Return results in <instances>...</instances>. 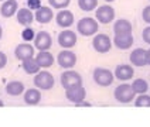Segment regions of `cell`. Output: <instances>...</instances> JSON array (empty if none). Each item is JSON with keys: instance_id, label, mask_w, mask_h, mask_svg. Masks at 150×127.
<instances>
[{"instance_id": "1", "label": "cell", "mask_w": 150, "mask_h": 127, "mask_svg": "<svg viewBox=\"0 0 150 127\" xmlns=\"http://www.w3.org/2000/svg\"><path fill=\"white\" fill-rule=\"evenodd\" d=\"M98 28H99V24L95 18L92 17H83L81 18L78 23H76V30L78 33L83 35V37H91L93 34L98 33Z\"/></svg>"}, {"instance_id": "2", "label": "cell", "mask_w": 150, "mask_h": 127, "mask_svg": "<svg viewBox=\"0 0 150 127\" xmlns=\"http://www.w3.org/2000/svg\"><path fill=\"white\" fill-rule=\"evenodd\" d=\"M134 95L136 93H134L133 88H132V85L129 83L119 85L115 89V92H113V96H115V99L119 103H130V102H133Z\"/></svg>"}, {"instance_id": "3", "label": "cell", "mask_w": 150, "mask_h": 127, "mask_svg": "<svg viewBox=\"0 0 150 127\" xmlns=\"http://www.w3.org/2000/svg\"><path fill=\"white\" fill-rule=\"evenodd\" d=\"M61 85L64 89H71V88H78L82 86V76L75 71H65L61 74Z\"/></svg>"}, {"instance_id": "4", "label": "cell", "mask_w": 150, "mask_h": 127, "mask_svg": "<svg viewBox=\"0 0 150 127\" xmlns=\"http://www.w3.org/2000/svg\"><path fill=\"white\" fill-rule=\"evenodd\" d=\"M54 83H55V79H54V76L51 75L48 71L37 72L35 76H34V85H35V88H38L41 91H50V89H52Z\"/></svg>"}, {"instance_id": "5", "label": "cell", "mask_w": 150, "mask_h": 127, "mask_svg": "<svg viewBox=\"0 0 150 127\" xmlns=\"http://www.w3.org/2000/svg\"><path fill=\"white\" fill-rule=\"evenodd\" d=\"M93 81L99 86H109L115 81V75L105 68H95L93 69Z\"/></svg>"}, {"instance_id": "6", "label": "cell", "mask_w": 150, "mask_h": 127, "mask_svg": "<svg viewBox=\"0 0 150 127\" xmlns=\"http://www.w3.org/2000/svg\"><path fill=\"white\" fill-rule=\"evenodd\" d=\"M95 17H96V21L100 24L112 23L113 18H115V8L110 7L109 4L99 6V7L95 8Z\"/></svg>"}, {"instance_id": "7", "label": "cell", "mask_w": 150, "mask_h": 127, "mask_svg": "<svg viewBox=\"0 0 150 127\" xmlns=\"http://www.w3.org/2000/svg\"><path fill=\"white\" fill-rule=\"evenodd\" d=\"M92 45H93V50L99 54H105L110 51L112 48V41L106 34H96L92 40Z\"/></svg>"}, {"instance_id": "8", "label": "cell", "mask_w": 150, "mask_h": 127, "mask_svg": "<svg viewBox=\"0 0 150 127\" xmlns=\"http://www.w3.org/2000/svg\"><path fill=\"white\" fill-rule=\"evenodd\" d=\"M34 47L38 51H48L52 47V38H51L50 33L47 31H40L35 34L34 38Z\"/></svg>"}, {"instance_id": "9", "label": "cell", "mask_w": 150, "mask_h": 127, "mask_svg": "<svg viewBox=\"0 0 150 127\" xmlns=\"http://www.w3.org/2000/svg\"><path fill=\"white\" fill-rule=\"evenodd\" d=\"M57 40H58V44L62 48L69 50V48L75 47V44H76V34L74 31H71V30H64V31H61L58 34Z\"/></svg>"}, {"instance_id": "10", "label": "cell", "mask_w": 150, "mask_h": 127, "mask_svg": "<svg viewBox=\"0 0 150 127\" xmlns=\"http://www.w3.org/2000/svg\"><path fill=\"white\" fill-rule=\"evenodd\" d=\"M57 61H58V64L61 68H72V67H75V64H76V55H75L72 51L64 50L58 54Z\"/></svg>"}, {"instance_id": "11", "label": "cell", "mask_w": 150, "mask_h": 127, "mask_svg": "<svg viewBox=\"0 0 150 127\" xmlns=\"http://www.w3.org/2000/svg\"><path fill=\"white\" fill-rule=\"evenodd\" d=\"M65 96L69 102H72L75 105L83 102L85 96H86V91L83 86H78V88H71V89H65Z\"/></svg>"}, {"instance_id": "12", "label": "cell", "mask_w": 150, "mask_h": 127, "mask_svg": "<svg viewBox=\"0 0 150 127\" xmlns=\"http://www.w3.org/2000/svg\"><path fill=\"white\" fill-rule=\"evenodd\" d=\"M133 35L130 34H115L113 38V44L116 45V48L119 50H129L133 45Z\"/></svg>"}, {"instance_id": "13", "label": "cell", "mask_w": 150, "mask_h": 127, "mask_svg": "<svg viewBox=\"0 0 150 127\" xmlns=\"http://www.w3.org/2000/svg\"><path fill=\"white\" fill-rule=\"evenodd\" d=\"M55 21H57V25L61 27V28H68L74 24V14L69 11V10H62V11H58L57 16H55Z\"/></svg>"}, {"instance_id": "14", "label": "cell", "mask_w": 150, "mask_h": 127, "mask_svg": "<svg viewBox=\"0 0 150 127\" xmlns=\"http://www.w3.org/2000/svg\"><path fill=\"white\" fill-rule=\"evenodd\" d=\"M52 17H54V13H52L51 7H47V6H41L40 8H37L35 13H34L35 21L40 23V24H47V23H50L51 20H52Z\"/></svg>"}, {"instance_id": "15", "label": "cell", "mask_w": 150, "mask_h": 127, "mask_svg": "<svg viewBox=\"0 0 150 127\" xmlns=\"http://www.w3.org/2000/svg\"><path fill=\"white\" fill-rule=\"evenodd\" d=\"M115 78L119 79V81H129L132 79L134 75V69L132 68V65H126V64H122V65H117L116 69H115Z\"/></svg>"}, {"instance_id": "16", "label": "cell", "mask_w": 150, "mask_h": 127, "mask_svg": "<svg viewBox=\"0 0 150 127\" xmlns=\"http://www.w3.org/2000/svg\"><path fill=\"white\" fill-rule=\"evenodd\" d=\"M14 55H16L17 59L20 61H24L25 58H30V57H34V47L30 45V44H18L14 50Z\"/></svg>"}, {"instance_id": "17", "label": "cell", "mask_w": 150, "mask_h": 127, "mask_svg": "<svg viewBox=\"0 0 150 127\" xmlns=\"http://www.w3.org/2000/svg\"><path fill=\"white\" fill-rule=\"evenodd\" d=\"M33 20H34L33 10H30L28 7L18 8V11H17V23L18 24L30 27V24L33 23Z\"/></svg>"}, {"instance_id": "18", "label": "cell", "mask_w": 150, "mask_h": 127, "mask_svg": "<svg viewBox=\"0 0 150 127\" xmlns=\"http://www.w3.org/2000/svg\"><path fill=\"white\" fill-rule=\"evenodd\" d=\"M130 62H132V65L134 67H144V65H147V59H146V50H143V48H136V50L132 51V54H130Z\"/></svg>"}, {"instance_id": "19", "label": "cell", "mask_w": 150, "mask_h": 127, "mask_svg": "<svg viewBox=\"0 0 150 127\" xmlns=\"http://www.w3.org/2000/svg\"><path fill=\"white\" fill-rule=\"evenodd\" d=\"M17 0H4L1 7H0V13L1 16L6 17V18H10L13 17L17 13Z\"/></svg>"}, {"instance_id": "20", "label": "cell", "mask_w": 150, "mask_h": 127, "mask_svg": "<svg viewBox=\"0 0 150 127\" xmlns=\"http://www.w3.org/2000/svg\"><path fill=\"white\" fill-rule=\"evenodd\" d=\"M41 100V93L38 91V88H34V89H28L24 92V102L30 106L34 105H38Z\"/></svg>"}, {"instance_id": "21", "label": "cell", "mask_w": 150, "mask_h": 127, "mask_svg": "<svg viewBox=\"0 0 150 127\" xmlns=\"http://www.w3.org/2000/svg\"><path fill=\"white\" fill-rule=\"evenodd\" d=\"M115 34H130L132 33V23L126 18H119L113 24Z\"/></svg>"}, {"instance_id": "22", "label": "cell", "mask_w": 150, "mask_h": 127, "mask_svg": "<svg viewBox=\"0 0 150 127\" xmlns=\"http://www.w3.org/2000/svg\"><path fill=\"white\" fill-rule=\"evenodd\" d=\"M23 69L28 75H35L37 72H40V65L34 57H30V58H25L23 61Z\"/></svg>"}, {"instance_id": "23", "label": "cell", "mask_w": 150, "mask_h": 127, "mask_svg": "<svg viewBox=\"0 0 150 127\" xmlns=\"http://www.w3.org/2000/svg\"><path fill=\"white\" fill-rule=\"evenodd\" d=\"M4 89H6V93L10 95V96H20L24 92V85L20 81H11V82H8L6 85Z\"/></svg>"}, {"instance_id": "24", "label": "cell", "mask_w": 150, "mask_h": 127, "mask_svg": "<svg viewBox=\"0 0 150 127\" xmlns=\"http://www.w3.org/2000/svg\"><path fill=\"white\" fill-rule=\"evenodd\" d=\"M35 59H37L40 68H50L54 64V57L48 51H40L38 55L35 57Z\"/></svg>"}, {"instance_id": "25", "label": "cell", "mask_w": 150, "mask_h": 127, "mask_svg": "<svg viewBox=\"0 0 150 127\" xmlns=\"http://www.w3.org/2000/svg\"><path fill=\"white\" fill-rule=\"evenodd\" d=\"M132 88H133L134 93H146L147 89H149V83L144 81V79H134L133 83H132Z\"/></svg>"}, {"instance_id": "26", "label": "cell", "mask_w": 150, "mask_h": 127, "mask_svg": "<svg viewBox=\"0 0 150 127\" xmlns=\"http://www.w3.org/2000/svg\"><path fill=\"white\" fill-rule=\"evenodd\" d=\"M78 6L83 11H92L98 7V0H78Z\"/></svg>"}, {"instance_id": "27", "label": "cell", "mask_w": 150, "mask_h": 127, "mask_svg": "<svg viewBox=\"0 0 150 127\" xmlns=\"http://www.w3.org/2000/svg\"><path fill=\"white\" fill-rule=\"evenodd\" d=\"M134 106L136 107H150V96L146 93H140L134 100Z\"/></svg>"}, {"instance_id": "28", "label": "cell", "mask_w": 150, "mask_h": 127, "mask_svg": "<svg viewBox=\"0 0 150 127\" xmlns=\"http://www.w3.org/2000/svg\"><path fill=\"white\" fill-rule=\"evenodd\" d=\"M21 38L24 40V41L30 42V41H34V38H35V33H34V30L31 27H25L24 30H23V33H21Z\"/></svg>"}, {"instance_id": "29", "label": "cell", "mask_w": 150, "mask_h": 127, "mask_svg": "<svg viewBox=\"0 0 150 127\" xmlns=\"http://www.w3.org/2000/svg\"><path fill=\"white\" fill-rule=\"evenodd\" d=\"M48 3L52 8H62L64 10L65 7L69 6L71 0H48Z\"/></svg>"}, {"instance_id": "30", "label": "cell", "mask_w": 150, "mask_h": 127, "mask_svg": "<svg viewBox=\"0 0 150 127\" xmlns=\"http://www.w3.org/2000/svg\"><path fill=\"white\" fill-rule=\"evenodd\" d=\"M27 7L35 11L37 8L41 7V0H27Z\"/></svg>"}, {"instance_id": "31", "label": "cell", "mask_w": 150, "mask_h": 127, "mask_svg": "<svg viewBox=\"0 0 150 127\" xmlns=\"http://www.w3.org/2000/svg\"><path fill=\"white\" fill-rule=\"evenodd\" d=\"M142 18H143V21H144V23L150 24V6H146V7L143 8Z\"/></svg>"}, {"instance_id": "32", "label": "cell", "mask_w": 150, "mask_h": 127, "mask_svg": "<svg viewBox=\"0 0 150 127\" xmlns=\"http://www.w3.org/2000/svg\"><path fill=\"white\" fill-rule=\"evenodd\" d=\"M142 38H143V41H144V42L150 44V25H149V27H146V28H143Z\"/></svg>"}, {"instance_id": "33", "label": "cell", "mask_w": 150, "mask_h": 127, "mask_svg": "<svg viewBox=\"0 0 150 127\" xmlns=\"http://www.w3.org/2000/svg\"><path fill=\"white\" fill-rule=\"evenodd\" d=\"M6 65H7V57H6L4 52L0 51V69H3Z\"/></svg>"}, {"instance_id": "34", "label": "cell", "mask_w": 150, "mask_h": 127, "mask_svg": "<svg viewBox=\"0 0 150 127\" xmlns=\"http://www.w3.org/2000/svg\"><path fill=\"white\" fill-rule=\"evenodd\" d=\"M146 59H147V65H150V50L146 51Z\"/></svg>"}, {"instance_id": "35", "label": "cell", "mask_w": 150, "mask_h": 127, "mask_svg": "<svg viewBox=\"0 0 150 127\" xmlns=\"http://www.w3.org/2000/svg\"><path fill=\"white\" fill-rule=\"evenodd\" d=\"M3 106H4V102H3L1 99H0V107H3Z\"/></svg>"}, {"instance_id": "36", "label": "cell", "mask_w": 150, "mask_h": 127, "mask_svg": "<svg viewBox=\"0 0 150 127\" xmlns=\"http://www.w3.org/2000/svg\"><path fill=\"white\" fill-rule=\"evenodd\" d=\"M1 35H3V30H1V27H0V38H1Z\"/></svg>"}, {"instance_id": "37", "label": "cell", "mask_w": 150, "mask_h": 127, "mask_svg": "<svg viewBox=\"0 0 150 127\" xmlns=\"http://www.w3.org/2000/svg\"><path fill=\"white\" fill-rule=\"evenodd\" d=\"M105 1H108V3H110V1H115V0H105Z\"/></svg>"}, {"instance_id": "38", "label": "cell", "mask_w": 150, "mask_h": 127, "mask_svg": "<svg viewBox=\"0 0 150 127\" xmlns=\"http://www.w3.org/2000/svg\"><path fill=\"white\" fill-rule=\"evenodd\" d=\"M0 1H4V0H0Z\"/></svg>"}]
</instances>
